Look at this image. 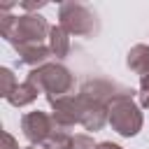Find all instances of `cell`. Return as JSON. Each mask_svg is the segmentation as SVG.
I'll return each mask as SVG.
<instances>
[{
	"label": "cell",
	"mask_w": 149,
	"mask_h": 149,
	"mask_svg": "<svg viewBox=\"0 0 149 149\" xmlns=\"http://www.w3.org/2000/svg\"><path fill=\"white\" fill-rule=\"evenodd\" d=\"M49 21L42 14H21L14 16L9 12H0V35L19 51L23 47L44 44L49 40Z\"/></svg>",
	"instance_id": "cell-1"
},
{
	"label": "cell",
	"mask_w": 149,
	"mask_h": 149,
	"mask_svg": "<svg viewBox=\"0 0 149 149\" xmlns=\"http://www.w3.org/2000/svg\"><path fill=\"white\" fill-rule=\"evenodd\" d=\"M26 79L33 81V84L37 86V91L47 95L49 102L56 100V98L70 95V93L74 91V74H72L63 63L40 65V68H35V70H30Z\"/></svg>",
	"instance_id": "cell-2"
},
{
	"label": "cell",
	"mask_w": 149,
	"mask_h": 149,
	"mask_svg": "<svg viewBox=\"0 0 149 149\" xmlns=\"http://www.w3.org/2000/svg\"><path fill=\"white\" fill-rule=\"evenodd\" d=\"M58 26H63L70 35H81V37H93L100 30V21L98 14L84 5V2H61L58 7Z\"/></svg>",
	"instance_id": "cell-3"
},
{
	"label": "cell",
	"mask_w": 149,
	"mask_h": 149,
	"mask_svg": "<svg viewBox=\"0 0 149 149\" xmlns=\"http://www.w3.org/2000/svg\"><path fill=\"white\" fill-rule=\"evenodd\" d=\"M107 123L121 137H135L142 130V123H144L142 107L135 102L133 95H121L109 105V121Z\"/></svg>",
	"instance_id": "cell-4"
},
{
	"label": "cell",
	"mask_w": 149,
	"mask_h": 149,
	"mask_svg": "<svg viewBox=\"0 0 149 149\" xmlns=\"http://www.w3.org/2000/svg\"><path fill=\"white\" fill-rule=\"evenodd\" d=\"M79 93L86 95V98H91V100H95V102H100V105H105V107H109L116 98H121V95H133L135 91L128 88V86H123V84H119V81H114V79L95 77V79H86V81L81 84Z\"/></svg>",
	"instance_id": "cell-5"
},
{
	"label": "cell",
	"mask_w": 149,
	"mask_h": 149,
	"mask_svg": "<svg viewBox=\"0 0 149 149\" xmlns=\"http://www.w3.org/2000/svg\"><path fill=\"white\" fill-rule=\"evenodd\" d=\"M21 130H23V135H26V140L30 144H44L61 128L56 126L51 114L35 109V112H28V114L21 116Z\"/></svg>",
	"instance_id": "cell-6"
},
{
	"label": "cell",
	"mask_w": 149,
	"mask_h": 149,
	"mask_svg": "<svg viewBox=\"0 0 149 149\" xmlns=\"http://www.w3.org/2000/svg\"><path fill=\"white\" fill-rule=\"evenodd\" d=\"M49 107H51V116H54V121L61 130H70L77 123H81V98H79V93L56 98V100L49 102Z\"/></svg>",
	"instance_id": "cell-7"
},
{
	"label": "cell",
	"mask_w": 149,
	"mask_h": 149,
	"mask_svg": "<svg viewBox=\"0 0 149 149\" xmlns=\"http://www.w3.org/2000/svg\"><path fill=\"white\" fill-rule=\"evenodd\" d=\"M16 54H19L16 63H19V65H26V68H30V70H35V68H40V65H47V63H51L49 58H54V54H51L49 44H33V47H23V49H19Z\"/></svg>",
	"instance_id": "cell-8"
},
{
	"label": "cell",
	"mask_w": 149,
	"mask_h": 149,
	"mask_svg": "<svg viewBox=\"0 0 149 149\" xmlns=\"http://www.w3.org/2000/svg\"><path fill=\"white\" fill-rule=\"evenodd\" d=\"M49 49L54 54V58L63 61L70 54V33L63 26H51L49 30Z\"/></svg>",
	"instance_id": "cell-9"
},
{
	"label": "cell",
	"mask_w": 149,
	"mask_h": 149,
	"mask_svg": "<svg viewBox=\"0 0 149 149\" xmlns=\"http://www.w3.org/2000/svg\"><path fill=\"white\" fill-rule=\"evenodd\" d=\"M126 65L128 70H133L135 74H144L149 70V44H135L130 47V51L126 54Z\"/></svg>",
	"instance_id": "cell-10"
},
{
	"label": "cell",
	"mask_w": 149,
	"mask_h": 149,
	"mask_svg": "<svg viewBox=\"0 0 149 149\" xmlns=\"http://www.w3.org/2000/svg\"><path fill=\"white\" fill-rule=\"evenodd\" d=\"M37 95H40L37 86H35L33 81H28V79H26V81L16 84V88L9 93L7 102H9V105H14V107H26V105L35 102V100H37Z\"/></svg>",
	"instance_id": "cell-11"
},
{
	"label": "cell",
	"mask_w": 149,
	"mask_h": 149,
	"mask_svg": "<svg viewBox=\"0 0 149 149\" xmlns=\"http://www.w3.org/2000/svg\"><path fill=\"white\" fill-rule=\"evenodd\" d=\"M72 137H74V135H70L68 130H56V133L44 142V147H47V149H72Z\"/></svg>",
	"instance_id": "cell-12"
},
{
	"label": "cell",
	"mask_w": 149,
	"mask_h": 149,
	"mask_svg": "<svg viewBox=\"0 0 149 149\" xmlns=\"http://www.w3.org/2000/svg\"><path fill=\"white\" fill-rule=\"evenodd\" d=\"M16 79H14V72L9 70V68H0V95L7 100L9 98V93L16 88Z\"/></svg>",
	"instance_id": "cell-13"
},
{
	"label": "cell",
	"mask_w": 149,
	"mask_h": 149,
	"mask_svg": "<svg viewBox=\"0 0 149 149\" xmlns=\"http://www.w3.org/2000/svg\"><path fill=\"white\" fill-rule=\"evenodd\" d=\"M137 98H140V107L149 109V70L140 77V93H137Z\"/></svg>",
	"instance_id": "cell-14"
},
{
	"label": "cell",
	"mask_w": 149,
	"mask_h": 149,
	"mask_svg": "<svg viewBox=\"0 0 149 149\" xmlns=\"http://www.w3.org/2000/svg\"><path fill=\"white\" fill-rule=\"evenodd\" d=\"M95 147H98V144H95L93 137L86 135V133H79V135L72 137V149H95Z\"/></svg>",
	"instance_id": "cell-15"
},
{
	"label": "cell",
	"mask_w": 149,
	"mask_h": 149,
	"mask_svg": "<svg viewBox=\"0 0 149 149\" xmlns=\"http://www.w3.org/2000/svg\"><path fill=\"white\" fill-rule=\"evenodd\" d=\"M2 149H19V142H16V137L12 135V133H2Z\"/></svg>",
	"instance_id": "cell-16"
},
{
	"label": "cell",
	"mask_w": 149,
	"mask_h": 149,
	"mask_svg": "<svg viewBox=\"0 0 149 149\" xmlns=\"http://www.w3.org/2000/svg\"><path fill=\"white\" fill-rule=\"evenodd\" d=\"M47 5V0H37V2H21V7L28 12V14H33V9H42Z\"/></svg>",
	"instance_id": "cell-17"
},
{
	"label": "cell",
	"mask_w": 149,
	"mask_h": 149,
	"mask_svg": "<svg viewBox=\"0 0 149 149\" xmlns=\"http://www.w3.org/2000/svg\"><path fill=\"white\" fill-rule=\"evenodd\" d=\"M95 149H123V147H119V144H114V142H100Z\"/></svg>",
	"instance_id": "cell-18"
},
{
	"label": "cell",
	"mask_w": 149,
	"mask_h": 149,
	"mask_svg": "<svg viewBox=\"0 0 149 149\" xmlns=\"http://www.w3.org/2000/svg\"><path fill=\"white\" fill-rule=\"evenodd\" d=\"M23 149H47L44 144H28V147H23Z\"/></svg>",
	"instance_id": "cell-19"
}]
</instances>
